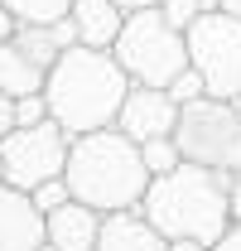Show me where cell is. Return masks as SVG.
<instances>
[{"mask_svg": "<svg viewBox=\"0 0 241 251\" xmlns=\"http://www.w3.org/2000/svg\"><path fill=\"white\" fill-rule=\"evenodd\" d=\"M222 10H232V15L241 20V0H222Z\"/></svg>", "mask_w": 241, "mask_h": 251, "instance_id": "obj_26", "label": "cell"}, {"mask_svg": "<svg viewBox=\"0 0 241 251\" xmlns=\"http://www.w3.org/2000/svg\"><path fill=\"white\" fill-rule=\"evenodd\" d=\"M174 140H179L183 159L222 169V174H237L241 169V101L203 92L198 101H188L179 111Z\"/></svg>", "mask_w": 241, "mask_h": 251, "instance_id": "obj_5", "label": "cell"}, {"mask_svg": "<svg viewBox=\"0 0 241 251\" xmlns=\"http://www.w3.org/2000/svg\"><path fill=\"white\" fill-rule=\"evenodd\" d=\"M111 53L130 73V82L169 87L188 68V29H179L159 5H145V10H130L125 15V29H120Z\"/></svg>", "mask_w": 241, "mask_h": 251, "instance_id": "obj_4", "label": "cell"}, {"mask_svg": "<svg viewBox=\"0 0 241 251\" xmlns=\"http://www.w3.org/2000/svg\"><path fill=\"white\" fill-rule=\"evenodd\" d=\"M169 92H174V101H179V106H188V101H198V97L208 92V87H203V77H198V68L188 63V68H183L179 77L169 82Z\"/></svg>", "mask_w": 241, "mask_h": 251, "instance_id": "obj_17", "label": "cell"}, {"mask_svg": "<svg viewBox=\"0 0 241 251\" xmlns=\"http://www.w3.org/2000/svg\"><path fill=\"white\" fill-rule=\"evenodd\" d=\"M125 10H145V5H164V0H120Z\"/></svg>", "mask_w": 241, "mask_h": 251, "instance_id": "obj_25", "label": "cell"}, {"mask_svg": "<svg viewBox=\"0 0 241 251\" xmlns=\"http://www.w3.org/2000/svg\"><path fill=\"white\" fill-rule=\"evenodd\" d=\"M125 5L120 0H72L68 10V25H72V39L77 44H92V49H116L120 29H125Z\"/></svg>", "mask_w": 241, "mask_h": 251, "instance_id": "obj_12", "label": "cell"}, {"mask_svg": "<svg viewBox=\"0 0 241 251\" xmlns=\"http://www.w3.org/2000/svg\"><path fill=\"white\" fill-rule=\"evenodd\" d=\"M77 44L72 25H20L0 44V92L10 97H29L48 87V73L63 58V49Z\"/></svg>", "mask_w": 241, "mask_h": 251, "instance_id": "obj_7", "label": "cell"}, {"mask_svg": "<svg viewBox=\"0 0 241 251\" xmlns=\"http://www.w3.org/2000/svg\"><path fill=\"white\" fill-rule=\"evenodd\" d=\"M39 251H58V247H53V242H44V247H39Z\"/></svg>", "mask_w": 241, "mask_h": 251, "instance_id": "obj_28", "label": "cell"}, {"mask_svg": "<svg viewBox=\"0 0 241 251\" xmlns=\"http://www.w3.org/2000/svg\"><path fill=\"white\" fill-rule=\"evenodd\" d=\"M48 242V213L29 188L0 179V251H39Z\"/></svg>", "mask_w": 241, "mask_h": 251, "instance_id": "obj_10", "label": "cell"}, {"mask_svg": "<svg viewBox=\"0 0 241 251\" xmlns=\"http://www.w3.org/2000/svg\"><path fill=\"white\" fill-rule=\"evenodd\" d=\"M68 150H72V135L63 130L53 116L39 126H15L5 140H0V169H5V184L20 188H39L48 179H58L68 169Z\"/></svg>", "mask_w": 241, "mask_h": 251, "instance_id": "obj_8", "label": "cell"}, {"mask_svg": "<svg viewBox=\"0 0 241 251\" xmlns=\"http://www.w3.org/2000/svg\"><path fill=\"white\" fill-rule=\"evenodd\" d=\"M159 10H164V15H169V20H174L179 29H188V25H193V20L203 15V0H164Z\"/></svg>", "mask_w": 241, "mask_h": 251, "instance_id": "obj_19", "label": "cell"}, {"mask_svg": "<svg viewBox=\"0 0 241 251\" xmlns=\"http://www.w3.org/2000/svg\"><path fill=\"white\" fill-rule=\"evenodd\" d=\"M140 213H145L169 242L193 237V242L217 247V242L227 237V227L237 222V213H232V174L183 159L179 169L150 179L145 198H140Z\"/></svg>", "mask_w": 241, "mask_h": 251, "instance_id": "obj_1", "label": "cell"}, {"mask_svg": "<svg viewBox=\"0 0 241 251\" xmlns=\"http://www.w3.org/2000/svg\"><path fill=\"white\" fill-rule=\"evenodd\" d=\"M130 73L120 68L111 49H92V44H68L63 58L48 73V111L68 135H87L101 126H116L125 92H130Z\"/></svg>", "mask_w": 241, "mask_h": 251, "instance_id": "obj_2", "label": "cell"}, {"mask_svg": "<svg viewBox=\"0 0 241 251\" xmlns=\"http://www.w3.org/2000/svg\"><path fill=\"white\" fill-rule=\"evenodd\" d=\"M101 222H106L101 208H92V203H82V198H68L63 208L48 213V242H53L58 251H96Z\"/></svg>", "mask_w": 241, "mask_h": 251, "instance_id": "obj_11", "label": "cell"}, {"mask_svg": "<svg viewBox=\"0 0 241 251\" xmlns=\"http://www.w3.org/2000/svg\"><path fill=\"white\" fill-rule=\"evenodd\" d=\"M53 111H48V97L44 92H29V97H15V121L20 126H39V121H48Z\"/></svg>", "mask_w": 241, "mask_h": 251, "instance_id": "obj_16", "label": "cell"}, {"mask_svg": "<svg viewBox=\"0 0 241 251\" xmlns=\"http://www.w3.org/2000/svg\"><path fill=\"white\" fill-rule=\"evenodd\" d=\"M232 213H237V218H241V169H237V174H232Z\"/></svg>", "mask_w": 241, "mask_h": 251, "instance_id": "obj_24", "label": "cell"}, {"mask_svg": "<svg viewBox=\"0 0 241 251\" xmlns=\"http://www.w3.org/2000/svg\"><path fill=\"white\" fill-rule=\"evenodd\" d=\"M140 150H145V164H150V174H169V169H179V164H183V150H179V140H174V135L145 140Z\"/></svg>", "mask_w": 241, "mask_h": 251, "instance_id": "obj_15", "label": "cell"}, {"mask_svg": "<svg viewBox=\"0 0 241 251\" xmlns=\"http://www.w3.org/2000/svg\"><path fill=\"white\" fill-rule=\"evenodd\" d=\"M169 251H212L208 242H193V237H179V242H169Z\"/></svg>", "mask_w": 241, "mask_h": 251, "instance_id": "obj_23", "label": "cell"}, {"mask_svg": "<svg viewBox=\"0 0 241 251\" xmlns=\"http://www.w3.org/2000/svg\"><path fill=\"white\" fill-rule=\"evenodd\" d=\"M63 179L72 188V198H82L101 213H120V208H140L154 174L145 164L140 140H130L120 126H101L87 135H72Z\"/></svg>", "mask_w": 241, "mask_h": 251, "instance_id": "obj_3", "label": "cell"}, {"mask_svg": "<svg viewBox=\"0 0 241 251\" xmlns=\"http://www.w3.org/2000/svg\"><path fill=\"white\" fill-rule=\"evenodd\" d=\"M5 5L15 10L20 25H63L72 10V0H5Z\"/></svg>", "mask_w": 241, "mask_h": 251, "instance_id": "obj_14", "label": "cell"}, {"mask_svg": "<svg viewBox=\"0 0 241 251\" xmlns=\"http://www.w3.org/2000/svg\"><path fill=\"white\" fill-rule=\"evenodd\" d=\"M203 10H222V0H203Z\"/></svg>", "mask_w": 241, "mask_h": 251, "instance_id": "obj_27", "label": "cell"}, {"mask_svg": "<svg viewBox=\"0 0 241 251\" xmlns=\"http://www.w3.org/2000/svg\"><path fill=\"white\" fill-rule=\"evenodd\" d=\"M188 63L198 68L208 97L241 101V20L232 10H203L188 25Z\"/></svg>", "mask_w": 241, "mask_h": 251, "instance_id": "obj_6", "label": "cell"}, {"mask_svg": "<svg viewBox=\"0 0 241 251\" xmlns=\"http://www.w3.org/2000/svg\"><path fill=\"white\" fill-rule=\"evenodd\" d=\"M15 29H20V20H15V10H10V5L0 0V44H5V39H10Z\"/></svg>", "mask_w": 241, "mask_h": 251, "instance_id": "obj_21", "label": "cell"}, {"mask_svg": "<svg viewBox=\"0 0 241 251\" xmlns=\"http://www.w3.org/2000/svg\"><path fill=\"white\" fill-rule=\"evenodd\" d=\"M68 198H72V188H68V179H63V174H58V179H48V184H39V188H34V203H39L44 213L63 208Z\"/></svg>", "mask_w": 241, "mask_h": 251, "instance_id": "obj_18", "label": "cell"}, {"mask_svg": "<svg viewBox=\"0 0 241 251\" xmlns=\"http://www.w3.org/2000/svg\"><path fill=\"white\" fill-rule=\"evenodd\" d=\"M212 251H241V218L232 222V227H227V237H222V242H217Z\"/></svg>", "mask_w": 241, "mask_h": 251, "instance_id": "obj_22", "label": "cell"}, {"mask_svg": "<svg viewBox=\"0 0 241 251\" xmlns=\"http://www.w3.org/2000/svg\"><path fill=\"white\" fill-rule=\"evenodd\" d=\"M96 251H169V237L140 208H120V213H106Z\"/></svg>", "mask_w": 241, "mask_h": 251, "instance_id": "obj_13", "label": "cell"}, {"mask_svg": "<svg viewBox=\"0 0 241 251\" xmlns=\"http://www.w3.org/2000/svg\"><path fill=\"white\" fill-rule=\"evenodd\" d=\"M15 126H20V121H15V97H10V92H0V140H5Z\"/></svg>", "mask_w": 241, "mask_h": 251, "instance_id": "obj_20", "label": "cell"}, {"mask_svg": "<svg viewBox=\"0 0 241 251\" xmlns=\"http://www.w3.org/2000/svg\"><path fill=\"white\" fill-rule=\"evenodd\" d=\"M179 101L169 87H145V82H135L130 92H125V106H120L116 126L130 135V140H159V135H174V126H179Z\"/></svg>", "mask_w": 241, "mask_h": 251, "instance_id": "obj_9", "label": "cell"}]
</instances>
